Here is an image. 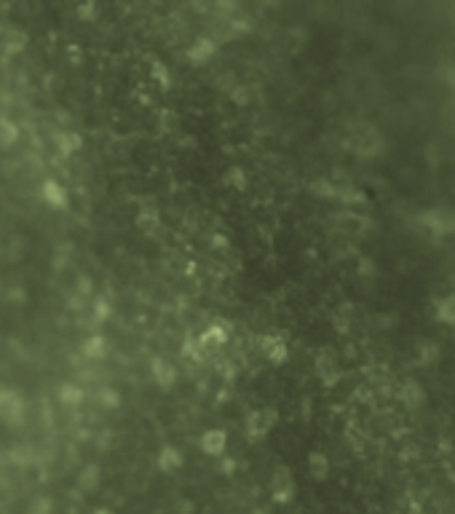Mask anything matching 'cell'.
<instances>
[{
  "label": "cell",
  "mask_w": 455,
  "mask_h": 514,
  "mask_svg": "<svg viewBox=\"0 0 455 514\" xmlns=\"http://www.w3.org/2000/svg\"><path fill=\"white\" fill-rule=\"evenodd\" d=\"M351 147H354V153L359 159H375V156H383L386 140L378 131V126L361 124V126L351 128Z\"/></svg>",
  "instance_id": "cell-1"
},
{
  "label": "cell",
  "mask_w": 455,
  "mask_h": 514,
  "mask_svg": "<svg viewBox=\"0 0 455 514\" xmlns=\"http://www.w3.org/2000/svg\"><path fill=\"white\" fill-rule=\"evenodd\" d=\"M434 316H437V321H442V324L455 327V295H445V298H437V300H434Z\"/></svg>",
  "instance_id": "cell-2"
},
{
  "label": "cell",
  "mask_w": 455,
  "mask_h": 514,
  "mask_svg": "<svg viewBox=\"0 0 455 514\" xmlns=\"http://www.w3.org/2000/svg\"><path fill=\"white\" fill-rule=\"evenodd\" d=\"M316 372L325 378L327 386L338 383V378H341V367H338V359L332 356V353H325V356H319V362H316Z\"/></svg>",
  "instance_id": "cell-3"
},
{
  "label": "cell",
  "mask_w": 455,
  "mask_h": 514,
  "mask_svg": "<svg viewBox=\"0 0 455 514\" xmlns=\"http://www.w3.org/2000/svg\"><path fill=\"white\" fill-rule=\"evenodd\" d=\"M308 469H311V477H313V480H327V477H329V469H332V464H329V458H327L325 453H319V450H316V453H311L308 455Z\"/></svg>",
  "instance_id": "cell-4"
},
{
  "label": "cell",
  "mask_w": 455,
  "mask_h": 514,
  "mask_svg": "<svg viewBox=\"0 0 455 514\" xmlns=\"http://www.w3.org/2000/svg\"><path fill=\"white\" fill-rule=\"evenodd\" d=\"M294 498V480L281 469V474H278L276 480V501H292Z\"/></svg>",
  "instance_id": "cell-5"
},
{
  "label": "cell",
  "mask_w": 455,
  "mask_h": 514,
  "mask_svg": "<svg viewBox=\"0 0 455 514\" xmlns=\"http://www.w3.org/2000/svg\"><path fill=\"white\" fill-rule=\"evenodd\" d=\"M407 514H423V509L421 506H418V504H412V506H410V512Z\"/></svg>",
  "instance_id": "cell-6"
}]
</instances>
